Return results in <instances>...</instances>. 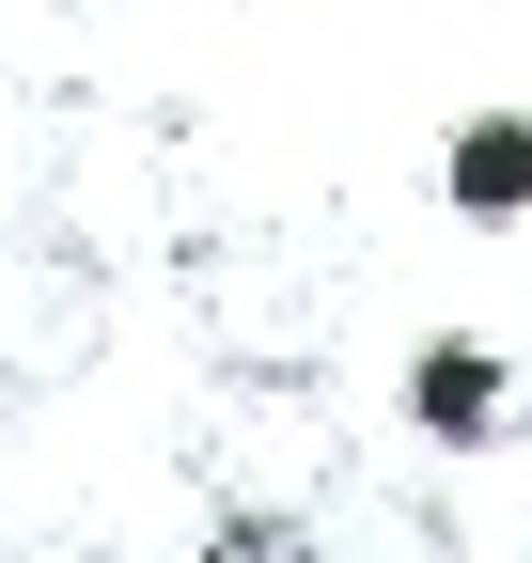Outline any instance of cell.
<instances>
[{
	"label": "cell",
	"mask_w": 532,
	"mask_h": 563,
	"mask_svg": "<svg viewBox=\"0 0 532 563\" xmlns=\"http://www.w3.org/2000/svg\"><path fill=\"white\" fill-rule=\"evenodd\" d=\"M408 422H423L439 454H501L517 422H532V376L501 361L486 329H423L408 344Z\"/></svg>",
	"instance_id": "cell-1"
},
{
	"label": "cell",
	"mask_w": 532,
	"mask_h": 563,
	"mask_svg": "<svg viewBox=\"0 0 532 563\" xmlns=\"http://www.w3.org/2000/svg\"><path fill=\"white\" fill-rule=\"evenodd\" d=\"M439 203L470 235H517L532 220V110H470V125H454L439 141Z\"/></svg>",
	"instance_id": "cell-2"
}]
</instances>
